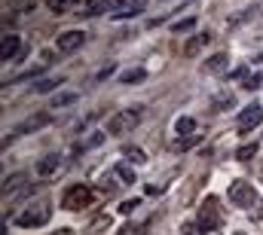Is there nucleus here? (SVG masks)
I'll return each instance as SVG.
<instances>
[{"mask_svg":"<svg viewBox=\"0 0 263 235\" xmlns=\"http://www.w3.org/2000/svg\"><path fill=\"white\" fill-rule=\"evenodd\" d=\"M141 80H147V70H144V67H132V70H123V73H120V83H123V86L141 83Z\"/></svg>","mask_w":263,"mask_h":235,"instance_id":"dca6fc26","label":"nucleus"},{"mask_svg":"<svg viewBox=\"0 0 263 235\" xmlns=\"http://www.w3.org/2000/svg\"><path fill=\"white\" fill-rule=\"evenodd\" d=\"M117 235H144V226H138V223H126Z\"/></svg>","mask_w":263,"mask_h":235,"instance_id":"393cba45","label":"nucleus"},{"mask_svg":"<svg viewBox=\"0 0 263 235\" xmlns=\"http://www.w3.org/2000/svg\"><path fill=\"white\" fill-rule=\"evenodd\" d=\"M260 83H263V70H260V73H257V76H251V80L245 83V89H257Z\"/></svg>","mask_w":263,"mask_h":235,"instance_id":"c756f323","label":"nucleus"},{"mask_svg":"<svg viewBox=\"0 0 263 235\" xmlns=\"http://www.w3.org/2000/svg\"><path fill=\"white\" fill-rule=\"evenodd\" d=\"M31 189H34V186H31V177L25 174V171L3 177V199H9V202H15V199H25Z\"/></svg>","mask_w":263,"mask_h":235,"instance_id":"423d86ee","label":"nucleus"},{"mask_svg":"<svg viewBox=\"0 0 263 235\" xmlns=\"http://www.w3.org/2000/svg\"><path fill=\"white\" fill-rule=\"evenodd\" d=\"M59 168H62V159H59V156H43V159L37 162V174L40 177H52Z\"/></svg>","mask_w":263,"mask_h":235,"instance_id":"ddd939ff","label":"nucleus"},{"mask_svg":"<svg viewBox=\"0 0 263 235\" xmlns=\"http://www.w3.org/2000/svg\"><path fill=\"white\" fill-rule=\"evenodd\" d=\"M175 131H178L181 138H193V131H196V119L178 116V119H175Z\"/></svg>","mask_w":263,"mask_h":235,"instance_id":"4468645a","label":"nucleus"},{"mask_svg":"<svg viewBox=\"0 0 263 235\" xmlns=\"http://www.w3.org/2000/svg\"><path fill=\"white\" fill-rule=\"evenodd\" d=\"M67 3H70V0H46V6H49L52 12H65Z\"/></svg>","mask_w":263,"mask_h":235,"instance_id":"cd10ccee","label":"nucleus"},{"mask_svg":"<svg viewBox=\"0 0 263 235\" xmlns=\"http://www.w3.org/2000/svg\"><path fill=\"white\" fill-rule=\"evenodd\" d=\"M144 6H147V0H104V3H95V6H92L86 15L110 12L114 18H132V15H138Z\"/></svg>","mask_w":263,"mask_h":235,"instance_id":"f257e3e1","label":"nucleus"},{"mask_svg":"<svg viewBox=\"0 0 263 235\" xmlns=\"http://www.w3.org/2000/svg\"><path fill=\"white\" fill-rule=\"evenodd\" d=\"M110 73H114V64H107V67H104V70H101V73H98V80H107V76H110Z\"/></svg>","mask_w":263,"mask_h":235,"instance_id":"7c9ffc66","label":"nucleus"},{"mask_svg":"<svg viewBox=\"0 0 263 235\" xmlns=\"http://www.w3.org/2000/svg\"><path fill=\"white\" fill-rule=\"evenodd\" d=\"M138 122H141V107H126V110H117L114 116L107 119V134H129Z\"/></svg>","mask_w":263,"mask_h":235,"instance_id":"f03ea898","label":"nucleus"},{"mask_svg":"<svg viewBox=\"0 0 263 235\" xmlns=\"http://www.w3.org/2000/svg\"><path fill=\"white\" fill-rule=\"evenodd\" d=\"M202 232H205V229H202L199 223H193V220H187V223L181 226V235H202Z\"/></svg>","mask_w":263,"mask_h":235,"instance_id":"b1692460","label":"nucleus"},{"mask_svg":"<svg viewBox=\"0 0 263 235\" xmlns=\"http://www.w3.org/2000/svg\"><path fill=\"white\" fill-rule=\"evenodd\" d=\"M117 177H120V180H126V183H135V180H138L135 171H132V165H126V162H120V165H117Z\"/></svg>","mask_w":263,"mask_h":235,"instance_id":"a211bd4d","label":"nucleus"},{"mask_svg":"<svg viewBox=\"0 0 263 235\" xmlns=\"http://www.w3.org/2000/svg\"><path fill=\"white\" fill-rule=\"evenodd\" d=\"M77 92H62V95H55L52 98V110H62V107H70V104H77Z\"/></svg>","mask_w":263,"mask_h":235,"instance_id":"f3484780","label":"nucleus"},{"mask_svg":"<svg viewBox=\"0 0 263 235\" xmlns=\"http://www.w3.org/2000/svg\"><path fill=\"white\" fill-rule=\"evenodd\" d=\"M254 153H257V144H245V147H239V150H236V159L248 162V159H251Z\"/></svg>","mask_w":263,"mask_h":235,"instance_id":"412c9836","label":"nucleus"},{"mask_svg":"<svg viewBox=\"0 0 263 235\" xmlns=\"http://www.w3.org/2000/svg\"><path fill=\"white\" fill-rule=\"evenodd\" d=\"M83 43H86V34H83V31H65V34H59L55 49H59V52H65V55H70V52H77Z\"/></svg>","mask_w":263,"mask_h":235,"instance_id":"1a4fd4ad","label":"nucleus"},{"mask_svg":"<svg viewBox=\"0 0 263 235\" xmlns=\"http://www.w3.org/2000/svg\"><path fill=\"white\" fill-rule=\"evenodd\" d=\"M52 122V113H37V116H28L25 122H18L12 131H9V138H22V134H31V131H40V128H46Z\"/></svg>","mask_w":263,"mask_h":235,"instance_id":"6e6552de","label":"nucleus"},{"mask_svg":"<svg viewBox=\"0 0 263 235\" xmlns=\"http://www.w3.org/2000/svg\"><path fill=\"white\" fill-rule=\"evenodd\" d=\"M233 104H236V98L230 92H223L220 98H214V110H223V107H233Z\"/></svg>","mask_w":263,"mask_h":235,"instance_id":"5701e85b","label":"nucleus"},{"mask_svg":"<svg viewBox=\"0 0 263 235\" xmlns=\"http://www.w3.org/2000/svg\"><path fill=\"white\" fill-rule=\"evenodd\" d=\"M193 28H196V18H184V22H175V25H172L175 34H190Z\"/></svg>","mask_w":263,"mask_h":235,"instance_id":"6ab92c4d","label":"nucleus"},{"mask_svg":"<svg viewBox=\"0 0 263 235\" xmlns=\"http://www.w3.org/2000/svg\"><path fill=\"white\" fill-rule=\"evenodd\" d=\"M101 189H104L107 195H110V192H117V183H114V177H104V180H101Z\"/></svg>","mask_w":263,"mask_h":235,"instance_id":"c85d7f7f","label":"nucleus"},{"mask_svg":"<svg viewBox=\"0 0 263 235\" xmlns=\"http://www.w3.org/2000/svg\"><path fill=\"white\" fill-rule=\"evenodd\" d=\"M138 205H141V199H129V202H123V205H120V214H132Z\"/></svg>","mask_w":263,"mask_h":235,"instance_id":"bb28decb","label":"nucleus"},{"mask_svg":"<svg viewBox=\"0 0 263 235\" xmlns=\"http://www.w3.org/2000/svg\"><path fill=\"white\" fill-rule=\"evenodd\" d=\"M196 141H199V134H193V138H184V141L178 138V141H175V150H187V147H193Z\"/></svg>","mask_w":263,"mask_h":235,"instance_id":"a878e982","label":"nucleus"},{"mask_svg":"<svg viewBox=\"0 0 263 235\" xmlns=\"http://www.w3.org/2000/svg\"><path fill=\"white\" fill-rule=\"evenodd\" d=\"M89 202H92V189L83 186V183H77V186H70V189L65 192L62 208H65V211H80V208H86Z\"/></svg>","mask_w":263,"mask_h":235,"instance_id":"0eeeda50","label":"nucleus"},{"mask_svg":"<svg viewBox=\"0 0 263 235\" xmlns=\"http://www.w3.org/2000/svg\"><path fill=\"white\" fill-rule=\"evenodd\" d=\"M123 156H126V159H132V162H138V165H141V162H147L144 150H138V147H126V150H123Z\"/></svg>","mask_w":263,"mask_h":235,"instance_id":"aec40b11","label":"nucleus"},{"mask_svg":"<svg viewBox=\"0 0 263 235\" xmlns=\"http://www.w3.org/2000/svg\"><path fill=\"white\" fill-rule=\"evenodd\" d=\"M202 70H205V73H223V70H227V55H223V52H220V55H211V58L202 64Z\"/></svg>","mask_w":263,"mask_h":235,"instance_id":"2eb2a0df","label":"nucleus"},{"mask_svg":"<svg viewBox=\"0 0 263 235\" xmlns=\"http://www.w3.org/2000/svg\"><path fill=\"white\" fill-rule=\"evenodd\" d=\"M55 86H62V80H40V83H37V86H34V89H37V92H40V95H46V92H52V89H55Z\"/></svg>","mask_w":263,"mask_h":235,"instance_id":"4be33fe9","label":"nucleus"},{"mask_svg":"<svg viewBox=\"0 0 263 235\" xmlns=\"http://www.w3.org/2000/svg\"><path fill=\"white\" fill-rule=\"evenodd\" d=\"M70 3H77V6H86V9H92V0H70Z\"/></svg>","mask_w":263,"mask_h":235,"instance_id":"2f4dec72","label":"nucleus"},{"mask_svg":"<svg viewBox=\"0 0 263 235\" xmlns=\"http://www.w3.org/2000/svg\"><path fill=\"white\" fill-rule=\"evenodd\" d=\"M15 3H18L22 9H31V6H34V0H15Z\"/></svg>","mask_w":263,"mask_h":235,"instance_id":"473e14b6","label":"nucleus"},{"mask_svg":"<svg viewBox=\"0 0 263 235\" xmlns=\"http://www.w3.org/2000/svg\"><path fill=\"white\" fill-rule=\"evenodd\" d=\"M263 122V107L260 104H251V107H245L242 113H239V125H242V131H248L251 125H257Z\"/></svg>","mask_w":263,"mask_h":235,"instance_id":"9d476101","label":"nucleus"},{"mask_svg":"<svg viewBox=\"0 0 263 235\" xmlns=\"http://www.w3.org/2000/svg\"><path fill=\"white\" fill-rule=\"evenodd\" d=\"M230 202H233L236 208H257V205H260V195H257L254 183L233 180V183H230Z\"/></svg>","mask_w":263,"mask_h":235,"instance_id":"7ed1b4c3","label":"nucleus"},{"mask_svg":"<svg viewBox=\"0 0 263 235\" xmlns=\"http://www.w3.org/2000/svg\"><path fill=\"white\" fill-rule=\"evenodd\" d=\"M18 46H22V40H18V34H6L3 37V46H0V58L9 61L18 55Z\"/></svg>","mask_w":263,"mask_h":235,"instance_id":"f8f14e48","label":"nucleus"},{"mask_svg":"<svg viewBox=\"0 0 263 235\" xmlns=\"http://www.w3.org/2000/svg\"><path fill=\"white\" fill-rule=\"evenodd\" d=\"M196 223L205 229V232H214V229H220V226H223V214H220V205H217V199H214V195H208V199L202 202Z\"/></svg>","mask_w":263,"mask_h":235,"instance_id":"39448f33","label":"nucleus"},{"mask_svg":"<svg viewBox=\"0 0 263 235\" xmlns=\"http://www.w3.org/2000/svg\"><path fill=\"white\" fill-rule=\"evenodd\" d=\"M49 217H52L49 202H40V205H34V208L22 211V214L15 217V223H18V226H25V229H40V226H46V223H49Z\"/></svg>","mask_w":263,"mask_h":235,"instance_id":"20e7f679","label":"nucleus"},{"mask_svg":"<svg viewBox=\"0 0 263 235\" xmlns=\"http://www.w3.org/2000/svg\"><path fill=\"white\" fill-rule=\"evenodd\" d=\"M208 43H211V34H208V31H205V34H193V40L184 46V55H187V58H193V55H199Z\"/></svg>","mask_w":263,"mask_h":235,"instance_id":"9b49d317","label":"nucleus"}]
</instances>
